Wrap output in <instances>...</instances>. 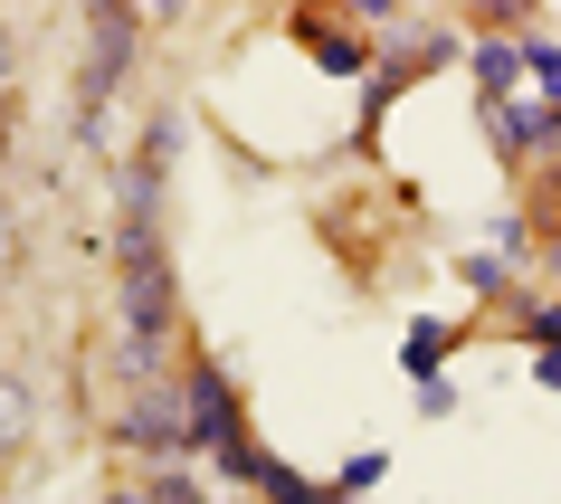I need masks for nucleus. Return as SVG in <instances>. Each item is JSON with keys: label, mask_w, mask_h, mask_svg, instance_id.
Wrapping results in <instances>:
<instances>
[{"label": "nucleus", "mask_w": 561, "mask_h": 504, "mask_svg": "<svg viewBox=\"0 0 561 504\" xmlns=\"http://www.w3.org/2000/svg\"><path fill=\"white\" fill-rule=\"evenodd\" d=\"M181 419H191V447H201L219 476H257L266 467L257 447H248V419H238V390H229L219 362H191V371H181Z\"/></svg>", "instance_id": "f257e3e1"}, {"label": "nucleus", "mask_w": 561, "mask_h": 504, "mask_svg": "<svg viewBox=\"0 0 561 504\" xmlns=\"http://www.w3.org/2000/svg\"><path fill=\"white\" fill-rule=\"evenodd\" d=\"M134 67V10L124 0H105L95 10V38H87V87H77V124H105V105H115V77Z\"/></svg>", "instance_id": "f03ea898"}, {"label": "nucleus", "mask_w": 561, "mask_h": 504, "mask_svg": "<svg viewBox=\"0 0 561 504\" xmlns=\"http://www.w3.org/2000/svg\"><path fill=\"white\" fill-rule=\"evenodd\" d=\"M115 438L134 447V457H181L191 447V419H181V390H134L115 419Z\"/></svg>", "instance_id": "7ed1b4c3"}, {"label": "nucleus", "mask_w": 561, "mask_h": 504, "mask_svg": "<svg viewBox=\"0 0 561 504\" xmlns=\"http://www.w3.org/2000/svg\"><path fill=\"white\" fill-rule=\"evenodd\" d=\"M447 343H457V333H447L438 314H419V324H410V343H400V362H410V381H438V362H447Z\"/></svg>", "instance_id": "20e7f679"}, {"label": "nucleus", "mask_w": 561, "mask_h": 504, "mask_svg": "<svg viewBox=\"0 0 561 504\" xmlns=\"http://www.w3.org/2000/svg\"><path fill=\"white\" fill-rule=\"evenodd\" d=\"M476 77H485V95H514V77H524V48L485 38V48H476Z\"/></svg>", "instance_id": "39448f33"}, {"label": "nucleus", "mask_w": 561, "mask_h": 504, "mask_svg": "<svg viewBox=\"0 0 561 504\" xmlns=\"http://www.w3.org/2000/svg\"><path fill=\"white\" fill-rule=\"evenodd\" d=\"M381 476H390V457H381V447H362V457H343V476H333V495H371Z\"/></svg>", "instance_id": "423d86ee"}, {"label": "nucleus", "mask_w": 561, "mask_h": 504, "mask_svg": "<svg viewBox=\"0 0 561 504\" xmlns=\"http://www.w3.org/2000/svg\"><path fill=\"white\" fill-rule=\"evenodd\" d=\"M20 428H30V400H20V390H10V381H0V447H10V438H20Z\"/></svg>", "instance_id": "0eeeda50"}, {"label": "nucleus", "mask_w": 561, "mask_h": 504, "mask_svg": "<svg viewBox=\"0 0 561 504\" xmlns=\"http://www.w3.org/2000/svg\"><path fill=\"white\" fill-rule=\"evenodd\" d=\"M314 58H324L333 77H343V67H362V38H314Z\"/></svg>", "instance_id": "6e6552de"}, {"label": "nucleus", "mask_w": 561, "mask_h": 504, "mask_svg": "<svg viewBox=\"0 0 561 504\" xmlns=\"http://www.w3.org/2000/svg\"><path fill=\"white\" fill-rule=\"evenodd\" d=\"M152 504H209V495L191 485V476H162V495H152Z\"/></svg>", "instance_id": "1a4fd4ad"}, {"label": "nucleus", "mask_w": 561, "mask_h": 504, "mask_svg": "<svg viewBox=\"0 0 561 504\" xmlns=\"http://www.w3.org/2000/svg\"><path fill=\"white\" fill-rule=\"evenodd\" d=\"M533 343H542V353L561 343V305H542V314H533Z\"/></svg>", "instance_id": "9d476101"}, {"label": "nucleus", "mask_w": 561, "mask_h": 504, "mask_svg": "<svg viewBox=\"0 0 561 504\" xmlns=\"http://www.w3.org/2000/svg\"><path fill=\"white\" fill-rule=\"evenodd\" d=\"M533 371H542V381H552V390H561V343H552V353H542V362H533Z\"/></svg>", "instance_id": "9b49d317"}, {"label": "nucleus", "mask_w": 561, "mask_h": 504, "mask_svg": "<svg viewBox=\"0 0 561 504\" xmlns=\"http://www.w3.org/2000/svg\"><path fill=\"white\" fill-rule=\"evenodd\" d=\"M0 67H10V38H0Z\"/></svg>", "instance_id": "f8f14e48"}]
</instances>
